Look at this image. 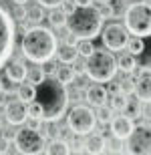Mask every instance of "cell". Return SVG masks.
Returning a JSON list of instances; mask_svg holds the SVG:
<instances>
[{"mask_svg":"<svg viewBox=\"0 0 151 155\" xmlns=\"http://www.w3.org/2000/svg\"><path fill=\"white\" fill-rule=\"evenodd\" d=\"M34 101L42 109V121L54 123L69 109V91L57 77H44L36 85Z\"/></svg>","mask_w":151,"mask_h":155,"instance_id":"obj_1","label":"cell"},{"mask_svg":"<svg viewBox=\"0 0 151 155\" xmlns=\"http://www.w3.org/2000/svg\"><path fill=\"white\" fill-rule=\"evenodd\" d=\"M20 48H22V54L30 63L42 64L54 57V52H57V36L52 35L51 28L34 24L32 28H28L24 32Z\"/></svg>","mask_w":151,"mask_h":155,"instance_id":"obj_2","label":"cell"},{"mask_svg":"<svg viewBox=\"0 0 151 155\" xmlns=\"http://www.w3.org/2000/svg\"><path fill=\"white\" fill-rule=\"evenodd\" d=\"M103 20L105 18L101 16V12L97 8L91 6H77L75 10L67 14V30L71 35H75L77 38H89L93 40L101 35V28H103Z\"/></svg>","mask_w":151,"mask_h":155,"instance_id":"obj_3","label":"cell"},{"mask_svg":"<svg viewBox=\"0 0 151 155\" xmlns=\"http://www.w3.org/2000/svg\"><path fill=\"white\" fill-rule=\"evenodd\" d=\"M85 73L95 83H109L117 75V58L109 51H99L95 48L85 61Z\"/></svg>","mask_w":151,"mask_h":155,"instance_id":"obj_4","label":"cell"},{"mask_svg":"<svg viewBox=\"0 0 151 155\" xmlns=\"http://www.w3.org/2000/svg\"><path fill=\"white\" fill-rule=\"evenodd\" d=\"M125 28L131 35H149L151 32V4L135 2L125 10Z\"/></svg>","mask_w":151,"mask_h":155,"instance_id":"obj_5","label":"cell"},{"mask_svg":"<svg viewBox=\"0 0 151 155\" xmlns=\"http://www.w3.org/2000/svg\"><path fill=\"white\" fill-rule=\"evenodd\" d=\"M16 45V24L10 12H6L0 6V69L4 67L12 57Z\"/></svg>","mask_w":151,"mask_h":155,"instance_id":"obj_6","label":"cell"},{"mask_svg":"<svg viewBox=\"0 0 151 155\" xmlns=\"http://www.w3.org/2000/svg\"><path fill=\"white\" fill-rule=\"evenodd\" d=\"M14 147H16L18 153L24 155H38L44 151L47 147V139L36 127H22L18 129L16 135H14Z\"/></svg>","mask_w":151,"mask_h":155,"instance_id":"obj_7","label":"cell"},{"mask_svg":"<svg viewBox=\"0 0 151 155\" xmlns=\"http://www.w3.org/2000/svg\"><path fill=\"white\" fill-rule=\"evenodd\" d=\"M125 48L135 57L137 69L143 71V73H151V32L149 35L129 36Z\"/></svg>","mask_w":151,"mask_h":155,"instance_id":"obj_8","label":"cell"},{"mask_svg":"<svg viewBox=\"0 0 151 155\" xmlns=\"http://www.w3.org/2000/svg\"><path fill=\"white\" fill-rule=\"evenodd\" d=\"M67 123H69V129L75 135H89L97 125V115L87 105H77L69 111Z\"/></svg>","mask_w":151,"mask_h":155,"instance_id":"obj_9","label":"cell"},{"mask_svg":"<svg viewBox=\"0 0 151 155\" xmlns=\"http://www.w3.org/2000/svg\"><path fill=\"white\" fill-rule=\"evenodd\" d=\"M127 153L151 155V123H139L127 137Z\"/></svg>","mask_w":151,"mask_h":155,"instance_id":"obj_10","label":"cell"},{"mask_svg":"<svg viewBox=\"0 0 151 155\" xmlns=\"http://www.w3.org/2000/svg\"><path fill=\"white\" fill-rule=\"evenodd\" d=\"M99 36L103 38L105 48H109V51H123L129 40V30L119 22H111L101 28Z\"/></svg>","mask_w":151,"mask_h":155,"instance_id":"obj_11","label":"cell"},{"mask_svg":"<svg viewBox=\"0 0 151 155\" xmlns=\"http://www.w3.org/2000/svg\"><path fill=\"white\" fill-rule=\"evenodd\" d=\"M4 117L10 125H22L24 121L28 119V113H26V103L22 99H14V101H8L4 105Z\"/></svg>","mask_w":151,"mask_h":155,"instance_id":"obj_12","label":"cell"},{"mask_svg":"<svg viewBox=\"0 0 151 155\" xmlns=\"http://www.w3.org/2000/svg\"><path fill=\"white\" fill-rule=\"evenodd\" d=\"M109 123H111V133H113L117 139H127L129 135H131V131H133V127H135L133 119L129 115H125V113L119 115V117H113Z\"/></svg>","mask_w":151,"mask_h":155,"instance_id":"obj_13","label":"cell"},{"mask_svg":"<svg viewBox=\"0 0 151 155\" xmlns=\"http://www.w3.org/2000/svg\"><path fill=\"white\" fill-rule=\"evenodd\" d=\"M133 95L137 97V101L145 103V101H151V75H143L135 81V89Z\"/></svg>","mask_w":151,"mask_h":155,"instance_id":"obj_14","label":"cell"},{"mask_svg":"<svg viewBox=\"0 0 151 155\" xmlns=\"http://www.w3.org/2000/svg\"><path fill=\"white\" fill-rule=\"evenodd\" d=\"M107 99H109V93H107V89H105L103 85H93V87H89L87 91H85V101L91 103V105H95V107L105 105Z\"/></svg>","mask_w":151,"mask_h":155,"instance_id":"obj_15","label":"cell"},{"mask_svg":"<svg viewBox=\"0 0 151 155\" xmlns=\"http://www.w3.org/2000/svg\"><path fill=\"white\" fill-rule=\"evenodd\" d=\"M6 79H10L12 83H22L26 79V67H24L22 61H12V63H6Z\"/></svg>","mask_w":151,"mask_h":155,"instance_id":"obj_16","label":"cell"},{"mask_svg":"<svg viewBox=\"0 0 151 155\" xmlns=\"http://www.w3.org/2000/svg\"><path fill=\"white\" fill-rule=\"evenodd\" d=\"M85 151L87 153H105L107 151V141H105L103 135H91V137L85 141Z\"/></svg>","mask_w":151,"mask_h":155,"instance_id":"obj_17","label":"cell"},{"mask_svg":"<svg viewBox=\"0 0 151 155\" xmlns=\"http://www.w3.org/2000/svg\"><path fill=\"white\" fill-rule=\"evenodd\" d=\"M57 52H58V61H61L63 64H73L77 61V57H79L77 45H67V42H64Z\"/></svg>","mask_w":151,"mask_h":155,"instance_id":"obj_18","label":"cell"},{"mask_svg":"<svg viewBox=\"0 0 151 155\" xmlns=\"http://www.w3.org/2000/svg\"><path fill=\"white\" fill-rule=\"evenodd\" d=\"M44 153H48V155H67V153H71V145L67 143V141H63V139H52L51 143H47Z\"/></svg>","mask_w":151,"mask_h":155,"instance_id":"obj_19","label":"cell"},{"mask_svg":"<svg viewBox=\"0 0 151 155\" xmlns=\"http://www.w3.org/2000/svg\"><path fill=\"white\" fill-rule=\"evenodd\" d=\"M54 75H57V79L63 83V85H71V83H75V69L73 67H69V64H64V67H58L57 71H54Z\"/></svg>","mask_w":151,"mask_h":155,"instance_id":"obj_20","label":"cell"},{"mask_svg":"<svg viewBox=\"0 0 151 155\" xmlns=\"http://www.w3.org/2000/svg\"><path fill=\"white\" fill-rule=\"evenodd\" d=\"M117 69H121L123 73H133L137 69V64H135V57L131 52H125L121 57L117 58Z\"/></svg>","mask_w":151,"mask_h":155,"instance_id":"obj_21","label":"cell"},{"mask_svg":"<svg viewBox=\"0 0 151 155\" xmlns=\"http://www.w3.org/2000/svg\"><path fill=\"white\" fill-rule=\"evenodd\" d=\"M42 18H44V6L36 4V6H30L26 8V20L32 24H41Z\"/></svg>","mask_w":151,"mask_h":155,"instance_id":"obj_22","label":"cell"},{"mask_svg":"<svg viewBox=\"0 0 151 155\" xmlns=\"http://www.w3.org/2000/svg\"><path fill=\"white\" fill-rule=\"evenodd\" d=\"M36 95V85L32 83H22V85L18 87V99H22L24 103H30Z\"/></svg>","mask_w":151,"mask_h":155,"instance_id":"obj_23","label":"cell"},{"mask_svg":"<svg viewBox=\"0 0 151 155\" xmlns=\"http://www.w3.org/2000/svg\"><path fill=\"white\" fill-rule=\"evenodd\" d=\"M48 22L54 28H63L64 22H67V14L63 10H57V8H51V14H48Z\"/></svg>","mask_w":151,"mask_h":155,"instance_id":"obj_24","label":"cell"},{"mask_svg":"<svg viewBox=\"0 0 151 155\" xmlns=\"http://www.w3.org/2000/svg\"><path fill=\"white\" fill-rule=\"evenodd\" d=\"M127 103H129V99H127V95H123V93H117V95L111 97V109L113 111H121L123 113V109L127 107Z\"/></svg>","mask_w":151,"mask_h":155,"instance_id":"obj_25","label":"cell"},{"mask_svg":"<svg viewBox=\"0 0 151 155\" xmlns=\"http://www.w3.org/2000/svg\"><path fill=\"white\" fill-rule=\"evenodd\" d=\"M95 51V46H93V40H89V38H81V42H77V52L81 54V57L87 58L91 52Z\"/></svg>","mask_w":151,"mask_h":155,"instance_id":"obj_26","label":"cell"},{"mask_svg":"<svg viewBox=\"0 0 151 155\" xmlns=\"http://www.w3.org/2000/svg\"><path fill=\"white\" fill-rule=\"evenodd\" d=\"M44 77H47V75H44L42 67H32V69L26 73V79H28V83H32V85H38Z\"/></svg>","mask_w":151,"mask_h":155,"instance_id":"obj_27","label":"cell"},{"mask_svg":"<svg viewBox=\"0 0 151 155\" xmlns=\"http://www.w3.org/2000/svg\"><path fill=\"white\" fill-rule=\"evenodd\" d=\"M26 113H28V117H30V119L42 121V109H41V105L36 103L34 99H32L30 103H26Z\"/></svg>","mask_w":151,"mask_h":155,"instance_id":"obj_28","label":"cell"},{"mask_svg":"<svg viewBox=\"0 0 151 155\" xmlns=\"http://www.w3.org/2000/svg\"><path fill=\"white\" fill-rule=\"evenodd\" d=\"M133 89H135V81L131 79V77H125V79L119 81V91L123 93V95H133Z\"/></svg>","mask_w":151,"mask_h":155,"instance_id":"obj_29","label":"cell"},{"mask_svg":"<svg viewBox=\"0 0 151 155\" xmlns=\"http://www.w3.org/2000/svg\"><path fill=\"white\" fill-rule=\"evenodd\" d=\"M97 10L101 12V16L103 18H113L115 16V8H113V2H101V6L97 8Z\"/></svg>","mask_w":151,"mask_h":155,"instance_id":"obj_30","label":"cell"},{"mask_svg":"<svg viewBox=\"0 0 151 155\" xmlns=\"http://www.w3.org/2000/svg\"><path fill=\"white\" fill-rule=\"evenodd\" d=\"M113 119V109H107L105 105H99V113H97V121L101 123H109Z\"/></svg>","mask_w":151,"mask_h":155,"instance_id":"obj_31","label":"cell"},{"mask_svg":"<svg viewBox=\"0 0 151 155\" xmlns=\"http://www.w3.org/2000/svg\"><path fill=\"white\" fill-rule=\"evenodd\" d=\"M123 113H125V115H129L131 119H133L135 115H139V101H137V103H131V101H129L127 107L123 109Z\"/></svg>","mask_w":151,"mask_h":155,"instance_id":"obj_32","label":"cell"},{"mask_svg":"<svg viewBox=\"0 0 151 155\" xmlns=\"http://www.w3.org/2000/svg\"><path fill=\"white\" fill-rule=\"evenodd\" d=\"M12 18H16V20H26V10L22 8V4H18L12 12Z\"/></svg>","mask_w":151,"mask_h":155,"instance_id":"obj_33","label":"cell"},{"mask_svg":"<svg viewBox=\"0 0 151 155\" xmlns=\"http://www.w3.org/2000/svg\"><path fill=\"white\" fill-rule=\"evenodd\" d=\"M61 6H63V12H64V14H71V12L77 8L75 0H73V2H71V0H63V2H61Z\"/></svg>","mask_w":151,"mask_h":155,"instance_id":"obj_34","label":"cell"},{"mask_svg":"<svg viewBox=\"0 0 151 155\" xmlns=\"http://www.w3.org/2000/svg\"><path fill=\"white\" fill-rule=\"evenodd\" d=\"M41 6H44V8H57V6H61V2L63 0H36Z\"/></svg>","mask_w":151,"mask_h":155,"instance_id":"obj_35","label":"cell"},{"mask_svg":"<svg viewBox=\"0 0 151 155\" xmlns=\"http://www.w3.org/2000/svg\"><path fill=\"white\" fill-rule=\"evenodd\" d=\"M141 117H145V119H151V101H145L143 103V107L139 109Z\"/></svg>","mask_w":151,"mask_h":155,"instance_id":"obj_36","label":"cell"},{"mask_svg":"<svg viewBox=\"0 0 151 155\" xmlns=\"http://www.w3.org/2000/svg\"><path fill=\"white\" fill-rule=\"evenodd\" d=\"M42 64H44V69H42V71H44V75H52V73L57 71V69H54V64H52L51 61H47V63H42Z\"/></svg>","mask_w":151,"mask_h":155,"instance_id":"obj_37","label":"cell"},{"mask_svg":"<svg viewBox=\"0 0 151 155\" xmlns=\"http://www.w3.org/2000/svg\"><path fill=\"white\" fill-rule=\"evenodd\" d=\"M77 40H79V38H77L75 35H71V32H69L67 38H64V42H67V45H77Z\"/></svg>","mask_w":151,"mask_h":155,"instance_id":"obj_38","label":"cell"},{"mask_svg":"<svg viewBox=\"0 0 151 155\" xmlns=\"http://www.w3.org/2000/svg\"><path fill=\"white\" fill-rule=\"evenodd\" d=\"M95 0H75V4L77 6H91Z\"/></svg>","mask_w":151,"mask_h":155,"instance_id":"obj_39","label":"cell"},{"mask_svg":"<svg viewBox=\"0 0 151 155\" xmlns=\"http://www.w3.org/2000/svg\"><path fill=\"white\" fill-rule=\"evenodd\" d=\"M2 91H4V83H2V79H0V95H2Z\"/></svg>","mask_w":151,"mask_h":155,"instance_id":"obj_40","label":"cell"},{"mask_svg":"<svg viewBox=\"0 0 151 155\" xmlns=\"http://www.w3.org/2000/svg\"><path fill=\"white\" fill-rule=\"evenodd\" d=\"M12 2H16V4H24V2H28V0H12Z\"/></svg>","mask_w":151,"mask_h":155,"instance_id":"obj_41","label":"cell"},{"mask_svg":"<svg viewBox=\"0 0 151 155\" xmlns=\"http://www.w3.org/2000/svg\"><path fill=\"white\" fill-rule=\"evenodd\" d=\"M97 2H109V0H97Z\"/></svg>","mask_w":151,"mask_h":155,"instance_id":"obj_42","label":"cell"},{"mask_svg":"<svg viewBox=\"0 0 151 155\" xmlns=\"http://www.w3.org/2000/svg\"><path fill=\"white\" fill-rule=\"evenodd\" d=\"M0 129H2V123H0Z\"/></svg>","mask_w":151,"mask_h":155,"instance_id":"obj_43","label":"cell"},{"mask_svg":"<svg viewBox=\"0 0 151 155\" xmlns=\"http://www.w3.org/2000/svg\"><path fill=\"white\" fill-rule=\"evenodd\" d=\"M147 2H149V4H151V0H147Z\"/></svg>","mask_w":151,"mask_h":155,"instance_id":"obj_44","label":"cell"}]
</instances>
